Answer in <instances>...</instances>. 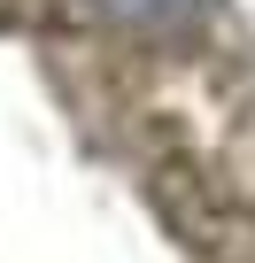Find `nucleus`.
I'll return each instance as SVG.
<instances>
[{"label":"nucleus","instance_id":"obj_1","mask_svg":"<svg viewBox=\"0 0 255 263\" xmlns=\"http://www.w3.org/2000/svg\"><path fill=\"white\" fill-rule=\"evenodd\" d=\"M108 16H124V24H147V31H170V24H193L209 0H101Z\"/></svg>","mask_w":255,"mask_h":263}]
</instances>
